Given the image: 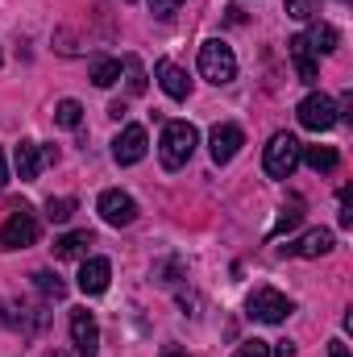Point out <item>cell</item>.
Segmentation results:
<instances>
[{"instance_id": "obj_8", "label": "cell", "mask_w": 353, "mask_h": 357, "mask_svg": "<svg viewBox=\"0 0 353 357\" xmlns=\"http://www.w3.org/2000/svg\"><path fill=\"white\" fill-rule=\"evenodd\" d=\"M54 162H59V150L54 146H42V142H21L17 146V175H21V183H33L46 167H54Z\"/></svg>"}, {"instance_id": "obj_34", "label": "cell", "mask_w": 353, "mask_h": 357, "mask_svg": "<svg viewBox=\"0 0 353 357\" xmlns=\"http://www.w3.org/2000/svg\"><path fill=\"white\" fill-rule=\"evenodd\" d=\"M46 357H71V354H63V349H50V354H46Z\"/></svg>"}, {"instance_id": "obj_18", "label": "cell", "mask_w": 353, "mask_h": 357, "mask_svg": "<svg viewBox=\"0 0 353 357\" xmlns=\"http://www.w3.org/2000/svg\"><path fill=\"white\" fill-rule=\"evenodd\" d=\"M299 162H308L316 175H329V171H337V150L333 146H303Z\"/></svg>"}, {"instance_id": "obj_25", "label": "cell", "mask_w": 353, "mask_h": 357, "mask_svg": "<svg viewBox=\"0 0 353 357\" xmlns=\"http://www.w3.org/2000/svg\"><path fill=\"white\" fill-rule=\"evenodd\" d=\"M320 13V0H287V17L295 21H312Z\"/></svg>"}, {"instance_id": "obj_2", "label": "cell", "mask_w": 353, "mask_h": 357, "mask_svg": "<svg viewBox=\"0 0 353 357\" xmlns=\"http://www.w3.org/2000/svg\"><path fill=\"white\" fill-rule=\"evenodd\" d=\"M200 75L208 84H216V88H225V84L237 79V59H233V50L220 38H212V42L200 46Z\"/></svg>"}, {"instance_id": "obj_6", "label": "cell", "mask_w": 353, "mask_h": 357, "mask_svg": "<svg viewBox=\"0 0 353 357\" xmlns=\"http://www.w3.org/2000/svg\"><path fill=\"white\" fill-rule=\"evenodd\" d=\"M33 241H38V216L21 204L8 212V220L0 229V250H29Z\"/></svg>"}, {"instance_id": "obj_32", "label": "cell", "mask_w": 353, "mask_h": 357, "mask_svg": "<svg viewBox=\"0 0 353 357\" xmlns=\"http://www.w3.org/2000/svg\"><path fill=\"white\" fill-rule=\"evenodd\" d=\"M8 183V162H4V150H0V187Z\"/></svg>"}, {"instance_id": "obj_26", "label": "cell", "mask_w": 353, "mask_h": 357, "mask_svg": "<svg viewBox=\"0 0 353 357\" xmlns=\"http://www.w3.org/2000/svg\"><path fill=\"white\" fill-rule=\"evenodd\" d=\"M125 75H129V91H133V96H142V91H146V71H142V63H137L133 54L125 59Z\"/></svg>"}, {"instance_id": "obj_31", "label": "cell", "mask_w": 353, "mask_h": 357, "mask_svg": "<svg viewBox=\"0 0 353 357\" xmlns=\"http://www.w3.org/2000/svg\"><path fill=\"white\" fill-rule=\"evenodd\" d=\"M270 354H274V357H295V345H291V341H278Z\"/></svg>"}, {"instance_id": "obj_35", "label": "cell", "mask_w": 353, "mask_h": 357, "mask_svg": "<svg viewBox=\"0 0 353 357\" xmlns=\"http://www.w3.org/2000/svg\"><path fill=\"white\" fill-rule=\"evenodd\" d=\"M0 63H4V59H0Z\"/></svg>"}, {"instance_id": "obj_9", "label": "cell", "mask_w": 353, "mask_h": 357, "mask_svg": "<svg viewBox=\"0 0 353 357\" xmlns=\"http://www.w3.org/2000/svg\"><path fill=\"white\" fill-rule=\"evenodd\" d=\"M241 146H246L241 125H216V129H212V137H208V154H212V162H216V167L233 162Z\"/></svg>"}, {"instance_id": "obj_17", "label": "cell", "mask_w": 353, "mask_h": 357, "mask_svg": "<svg viewBox=\"0 0 353 357\" xmlns=\"http://www.w3.org/2000/svg\"><path fill=\"white\" fill-rule=\"evenodd\" d=\"M4 324H13V328H21L25 337H33V333L46 328V312H38V307H13V312L4 316Z\"/></svg>"}, {"instance_id": "obj_11", "label": "cell", "mask_w": 353, "mask_h": 357, "mask_svg": "<svg viewBox=\"0 0 353 357\" xmlns=\"http://www.w3.org/2000/svg\"><path fill=\"white\" fill-rule=\"evenodd\" d=\"M146 146H150L146 129H142V125H125V129H121V137L112 142V158H117L121 167H133V162H142V158H146Z\"/></svg>"}, {"instance_id": "obj_15", "label": "cell", "mask_w": 353, "mask_h": 357, "mask_svg": "<svg viewBox=\"0 0 353 357\" xmlns=\"http://www.w3.org/2000/svg\"><path fill=\"white\" fill-rule=\"evenodd\" d=\"M154 75H158V84H163V91H167L171 100H187V96H191V79H187V71L175 67L171 59H163V63L154 67Z\"/></svg>"}, {"instance_id": "obj_4", "label": "cell", "mask_w": 353, "mask_h": 357, "mask_svg": "<svg viewBox=\"0 0 353 357\" xmlns=\"http://www.w3.org/2000/svg\"><path fill=\"white\" fill-rule=\"evenodd\" d=\"M299 154H303V146L291 137V133H274L270 137V146H266V175L270 178H291L295 175V167H299Z\"/></svg>"}, {"instance_id": "obj_33", "label": "cell", "mask_w": 353, "mask_h": 357, "mask_svg": "<svg viewBox=\"0 0 353 357\" xmlns=\"http://www.w3.org/2000/svg\"><path fill=\"white\" fill-rule=\"evenodd\" d=\"M163 357H191V354H183V349H175V345H171V349H163Z\"/></svg>"}, {"instance_id": "obj_30", "label": "cell", "mask_w": 353, "mask_h": 357, "mask_svg": "<svg viewBox=\"0 0 353 357\" xmlns=\"http://www.w3.org/2000/svg\"><path fill=\"white\" fill-rule=\"evenodd\" d=\"M329 357H350V345L337 337V341H329Z\"/></svg>"}, {"instance_id": "obj_20", "label": "cell", "mask_w": 353, "mask_h": 357, "mask_svg": "<svg viewBox=\"0 0 353 357\" xmlns=\"http://www.w3.org/2000/svg\"><path fill=\"white\" fill-rule=\"evenodd\" d=\"M299 220H303V199H287V204H283V212H278V220H274V229H270V237L291 233Z\"/></svg>"}, {"instance_id": "obj_7", "label": "cell", "mask_w": 353, "mask_h": 357, "mask_svg": "<svg viewBox=\"0 0 353 357\" xmlns=\"http://www.w3.org/2000/svg\"><path fill=\"white\" fill-rule=\"evenodd\" d=\"M100 216H104V225H112V229H125V225H133L137 220V199L129 195V191H121V187H108V191H100Z\"/></svg>"}, {"instance_id": "obj_22", "label": "cell", "mask_w": 353, "mask_h": 357, "mask_svg": "<svg viewBox=\"0 0 353 357\" xmlns=\"http://www.w3.org/2000/svg\"><path fill=\"white\" fill-rule=\"evenodd\" d=\"M54 121H59L63 129H80V121H84V104H80V100H59V104H54Z\"/></svg>"}, {"instance_id": "obj_27", "label": "cell", "mask_w": 353, "mask_h": 357, "mask_svg": "<svg viewBox=\"0 0 353 357\" xmlns=\"http://www.w3.org/2000/svg\"><path fill=\"white\" fill-rule=\"evenodd\" d=\"M233 357H270V345L254 337V341H241V345H237V354H233Z\"/></svg>"}, {"instance_id": "obj_23", "label": "cell", "mask_w": 353, "mask_h": 357, "mask_svg": "<svg viewBox=\"0 0 353 357\" xmlns=\"http://www.w3.org/2000/svg\"><path fill=\"white\" fill-rule=\"evenodd\" d=\"M71 216H75V199H71V195H59V199L50 195V199H46V220H50V225H67Z\"/></svg>"}, {"instance_id": "obj_28", "label": "cell", "mask_w": 353, "mask_h": 357, "mask_svg": "<svg viewBox=\"0 0 353 357\" xmlns=\"http://www.w3.org/2000/svg\"><path fill=\"white\" fill-rule=\"evenodd\" d=\"M337 220H341V229H350L353 225V191L350 187L341 191V216H337Z\"/></svg>"}, {"instance_id": "obj_14", "label": "cell", "mask_w": 353, "mask_h": 357, "mask_svg": "<svg viewBox=\"0 0 353 357\" xmlns=\"http://www.w3.org/2000/svg\"><path fill=\"white\" fill-rule=\"evenodd\" d=\"M333 245H337V241H333L329 229H312V233H303L295 245H283V254H295V258H324Z\"/></svg>"}, {"instance_id": "obj_24", "label": "cell", "mask_w": 353, "mask_h": 357, "mask_svg": "<svg viewBox=\"0 0 353 357\" xmlns=\"http://www.w3.org/2000/svg\"><path fill=\"white\" fill-rule=\"evenodd\" d=\"M33 287H38L46 299H63V295H67V282H63L54 270H38V274H33Z\"/></svg>"}, {"instance_id": "obj_10", "label": "cell", "mask_w": 353, "mask_h": 357, "mask_svg": "<svg viewBox=\"0 0 353 357\" xmlns=\"http://www.w3.org/2000/svg\"><path fill=\"white\" fill-rule=\"evenodd\" d=\"M71 341H75L80 357L100 354V324H96V316H91L88 307H75L71 312Z\"/></svg>"}, {"instance_id": "obj_29", "label": "cell", "mask_w": 353, "mask_h": 357, "mask_svg": "<svg viewBox=\"0 0 353 357\" xmlns=\"http://www.w3.org/2000/svg\"><path fill=\"white\" fill-rule=\"evenodd\" d=\"M150 8H154V17H175L183 0H150Z\"/></svg>"}, {"instance_id": "obj_13", "label": "cell", "mask_w": 353, "mask_h": 357, "mask_svg": "<svg viewBox=\"0 0 353 357\" xmlns=\"http://www.w3.org/2000/svg\"><path fill=\"white\" fill-rule=\"evenodd\" d=\"M108 278H112V262L108 258H84V266H80V291L84 295H104Z\"/></svg>"}, {"instance_id": "obj_12", "label": "cell", "mask_w": 353, "mask_h": 357, "mask_svg": "<svg viewBox=\"0 0 353 357\" xmlns=\"http://www.w3.org/2000/svg\"><path fill=\"white\" fill-rule=\"evenodd\" d=\"M287 54H291V63H295V71H299L303 84H316V79H320V59H316V50L308 46L303 33H295V38L287 42Z\"/></svg>"}, {"instance_id": "obj_16", "label": "cell", "mask_w": 353, "mask_h": 357, "mask_svg": "<svg viewBox=\"0 0 353 357\" xmlns=\"http://www.w3.org/2000/svg\"><path fill=\"white\" fill-rule=\"evenodd\" d=\"M88 245H96V237H91L88 229L67 233V237L54 241V258H63V262H71V258H88Z\"/></svg>"}, {"instance_id": "obj_5", "label": "cell", "mask_w": 353, "mask_h": 357, "mask_svg": "<svg viewBox=\"0 0 353 357\" xmlns=\"http://www.w3.org/2000/svg\"><path fill=\"white\" fill-rule=\"evenodd\" d=\"M246 312H250L254 320H262V324H283L295 307H291V299H287L283 291H274V287H254L250 299H246Z\"/></svg>"}, {"instance_id": "obj_1", "label": "cell", "mask_w": 353, "mask_h": 357, "mask_svg": "<svg viewBox=\"0 0 353 357\" xmlns=\"http://www.w3.org/2000/svg\"><path fill=\"white\" fill-rule=\"evenodd\" d=\"M195 142H200L195 125H187V121H167L163 142H158V158H163V167H167V171L187 167L191 154H195Z\"/></svg>"}, {"instance_id": "obj_21", "label": "cell", "mask_w": 353, "mask_h": 357, "mask_svg": "<svg viewBox=\"0 0 353 357\" xmlns=\"http://www.w3.org/2000/svg\"><path fill=\"white\" fill-rule=\"evenodd\" d=\"M121 79V59H96L91 63V84L96 88H112Z\"/></svg>"}, {"instance_id": "obj_19", "label": "cell", "mask_w": 353, "mask_h": 357, "mask_svg": "<svg viewBox=\"0 0 353 357\" xmlns=\"http://www.w3.org/2000/svg\"><path fill=\"white\" fill-rule=\"evenodd\" d=\"M303 38H308V46L316 50V59H320V54H333V50H337V42H341V33H337L333 25H312Z\"/></svg>"}, {"instance_id": "obj_3", "label": "cell", "mask_w": 353, "mask_h": 357, "mask_svg": "<svg viewBox=\"0 0 353 357\" xmlns=\"http://www.w3.org/2000/svg\"><path fill=\"white\" fill-rule=\"evenodd\" d=\"M295 116H299V125H303V129H312V133H329V129L341 121L337 100H333V96H324V91L303 96V100H299V108H295Z\"/></svg>"}]
</instances>
